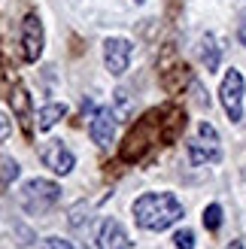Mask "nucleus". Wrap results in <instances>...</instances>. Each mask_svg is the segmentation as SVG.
<instances>
[{"label":"nucleus","instance_id":"nucleus-17","mask_svg":"<svg viewBox=\"0 0 246 249\" xmlns=\"http://www.w3.org/2000/svg\"><path fill=\"white\" fill-rule=\"evenodd\" d=\"M40 249H73L70 240H61V237H46Z\"/></svg>","mask_w":246,"mask_h":249},{"label":"nucleus","instance_id":"nucleus-7","mask_svg":"<svg viewBox=\"0 0 246 249\" xmlns=\"http://www.w3.org/2000/svg\"><path fill=\"white\" fill-rule=\"evenodd\" d=\"M43 21H40V16H31L21 21V58L24 61H36L43 55Z\"/></svg>","mask_w":246,"mask_h":249},{"label":"nucleus","instance_id":"nucleus-16","mask_svg":"<svg viewBox=\"0 0 246 249\" xmlns=\"http://www.w3.org/2000/svg\"><path fill=\"white\" fill-rule=\"evenodd\" d=\"M0 173H3V182H9V179H16L18 177V164H16V161H3V164H0Z\"/></svg>","mask_w":246,"mask_h":249},{"label":"nucleus","instance_id":"nucleus-9","mask_svg":"<svg viewBox=\"0 0 246 249\" xmlns=\"http://www.w3.org/2000/svg\"><path fill=\"white\" fill-rule=\"evenodd\" d=\"M43 164L49 170L61 173V177H67V173L73 170V164H76V158H73V152L61 143V140H52L46 149H43Z\"/></svg>","mask_w":246,"mask_h":249},{"label":"nucleus","instance_id":"nucleus-10","mask_svg":"<svg viewBox=\"0 0 246 249\" xmlns=\"http://www.w3.org/2000/svg\"><path fill=\"white\" fill-rule=\"evenodd\" d=\"M9 101H12V109H16L21 128L31 131V97H28V91H24V85H16V89H12Z\"/></svg>","mask_w":246,"mask_h":249},{"label":"nucleus","instance_id":"nucleus-4","mask_svg":"<svg viewBox=\"0 0 246 249\" xmlns=\"http://www.w3.org/2000/svg\"><path fill=\"white\" fill-rule=\"evenodd\" d=\"M243 94H246V79L237 67H231L222 76V85H219V101L225 107V116L234 124L243 119Z\"/></svg>","mask_w":246,"mask_h":249},{"label":"nucleus","instance_id":"nucleus-8","mask_svg":"<svg viewBox=\"0 0 246 249\" xmlns=\"http://www.w3.org/2000/svg\"><path fill=\"white\" fill-rule=\"evenodd\" d=\"M97 249H131L128 231L122 228L119 219H104L97 228Z\"/></svg>","mask_w":246,"mask_h":249},{"label":"nucleus","instance_id":"nucleus-11","mask_svg":"<svg viewBox=\"0 0 246 249\" xmlns=\"http://www.w3.org/2000/svg\"><path fill=\"white\" fill-rule=\"evenodd\" d=\"M201 61L207 70H219V61H222V49H219L216 36L213 34H204L201 36Z\"/></svg>","mask_w":246,"mask_h":249},{"label":"nucleus","instance_id":"nucleus-2","mask_svg":"<svg viewBox=\"0 0 246 249\" xmlns=\"http://www.w3.org/2000/svg\"><path fill=\"white\" fill-rule=\"evenodd\" d=\"M61 201V185L52 179H28L21 185V207L28 210L31 216H43L49 213L55 204Z\"/></svg>","mask_w":246,"mask_h":249},{"label":"nucleus","instance_id":"nucleus-21","mask_svg":"<svg viewBox=\"0 0 246 249\" xmlns=\"http://www.w3.org/2000/svg\"><path fill=\"white\" fill-rule=\"evenodd\" d=\"M243 179H246V170H243Z\"/></svg>","mask_w":246,"mask_h":249},{"label":"nucleus","instance_id":"nucleus-1","mask_svg":"<svg viewBox=\"0 0 246 249\" xmlns=\"http://www.w3.org/2000/svg\"><path fill=\"white\" fill-rule=\"evenodd\" d=\"M134 219L146 231H167L182 219V204L170 192H146L134 201Z\"/></svg>","mask_w":246,"mask_h":249},{"label":"nucleus","instance_id":"nucleus-6","mask_svg":"<svg viewBox=\"0 0 246 249\" xmlns=\"http://www.w3.org/2000/svg\"><path fill=\"white\" fill-rule=\"evenodd\" d=\"M116 109H109V107H97L94 113H91V122H88V137L97 143V146H109L113 143V137H116Z\"/></svg>","mask_w":246,"mask_h":249},{"label":"nucleus","instance_id":"nucleus-15","mask_svg":"<svg viewBox=\"0 0 246 249\" xmlns=\"http://www.w3.org/2000/svg\"><path fill=\"white\" fill-rule=\"evenodd\" d=\"M116 107H119V113L116 116H122V119H125L128 113H131V101H128V91H116Z\"/></svg>","mask_w":246,"mask_h":249},{"label":"nucleus","instance_id":"nucleus-20","mask_svg":"<svg viewBox=\"0 0 246 249\" xmlns=\"http://www.w3.org/2000/svg\"><path fill=\"white\" fill-rule=\"evenodd\" d=\"M134 3H146V0H134Z\"/></svg>","mask_w":246,"mask_h":249},{"label":"nucleus","instance_id":"nucleus-18","mask_svg":"<svg viewBox=\"0 0 246 249\" xmlns=\"http://www.w3.org/2000/svg\"><path fill=\"white\" fill-rule=\"evenodd\" d=\"M9 134H12V122H9L3 113H0V140H6Z\"/></svg>","mask_w":246,"mask_h":249},{"label":"nucleus","instance_id":"nucleus-14","mask_svg":"<svg viewBox=\"0 0 246 249\" xmlns=\"http://www.w3.org/2000/svg\"><path fill=\"white\" fill-rule=\"evenodd\" d=\"M174 246H176V249H194V231H189V228L176 231V237H174Z\"/></svg>","mask_w":246,"mask_h":249},{"label":"nucleus","instance_id":"nucleus-12","mask_svg":"<svg viewBox=\"0 0 246 249\" xmlns=\"http://www.w3.org/2000/svg\"><path fill=\"white\" fill-rule=\"evenodd\" d=\"M67 116V107L64 104H46L40 113H36V128L40 131H49V128H55V124Z\"/></svg>","mask_w":246,"mask_h":249},{"label":"nucleus","instance_id":"nucleus-5","mask_svg":"<svg viewBox=\"0 0 246 249\" xmlns=\"http://www.w3.org/2000/svg\"><path fill=\"white\" fill-rule=\"evenodd\" d=\"M131 55H134V46L125 36H109V40H104V67L109 70V76H125Z\"/></svg>","mask_w":246,"mask_h":249},{"label":"nucleus","instance_id":"nucleus-3","mask_svg":"<svg viewBox=\"0 0 246 249\" xmlns=\"http://www.w3.org/2000/svg\"><path fill=\"white\" fill-rule=\"evenodd\" d=\"M222 158V146H219V131L213 128L210 122H201L198 124V134L194 140H189V161L194 167H204V164H216Z\"/></svg>","mask_w":246,"mask_h":249},{"label":"nucleus","instance_id":"nucleus-13","mask_svg":"<svg viewBox=\"0 0 246 249\" xmlns=\"http://www.w3.org/2000/svg\"><path fill=\"white\" fill-rule=\"evenodd\" d=\"M204 228L207 231H219V228H222V207H219V204H210L204 210Z\"/></svg>","mask_w":246,"mask_h":249},{"label":"nucleus","instance_id":"nucleus-19","mask_svg":"<svg viewBox=\"0 0 246 249\" xmlns=\"http://www.w3.org/2000/svg\"><path fill=\"white\" fill-rule=\"evenodd\" d=\"M237 40H240V46H246V18L240 21V28H237Z\"/></svg>","mask_w":246,"mask_h":249}]
</instances>
